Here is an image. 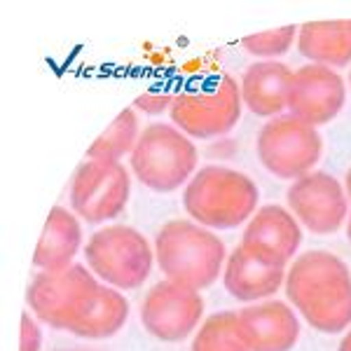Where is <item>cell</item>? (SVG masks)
Here are the masks:
<instances>
[{"mask_svg": "<svg viewBox=\"0 0 351 351\" xmlns=\"http://www.w3.org/2000/svg\"><path fill=\"white\" fill-rule=\"evenodd\" d=\"M337 351H351V330L344 335V339L339 342V349Z\"/></svg>", "mask_w": 351, "mask_h": 351, "instance_id": "d4e9b609", "label": "cell"}, {"mask_svg": "<svg viewBox=\"0 0 351 351\" xmlns=\"http://www.w3.org/2000/svg\"><path fill=\"white\" fill-rule=\"evenodd\" d=\"M204 314V298L195 288L173 281H160L141 304V324L145 332L162 342H180L195 332Z\"/></svg>", "mask_w": 351, "mask_h": 351, "instance_id": "30bf717a", "label": "cell"}, {"mask_svg": "<svg viewBox=\"0 0 351 351\" xmlns=\"http://www.w3.org/2000/svg\"><path fill=\"white\" fill-rule=\"evenodd\" d=\"M223 284L232 298L241 302H258L279 293V288L286 284V267L260 263L241 246H237L225 260Z\"/></svg>", "mask_w": 351, "mask_h": 351, "instance_id": "2e32d148", "label": "cell"}, {"mask_svg": "<svg viewBox=\"0 0 351 351\" xmlns=\"http://www.w3.org/2000/svg\"><path fill=\"white\" fill-rule=\"evenodd\" d=\"M82 243V230L77 218L68 208L54 206L47 216L45 230L33 253V265L45 269H66L73 265Z\"/></svg>", "mask_w": 351, "mask_h": 351, "instance_id": "e0dca14e", "label": "cell"}, {"mask_svg": "<svg viewBox=\"0 0 351 351\" xmlns=\"http://www.w3.org/2000/svg\"><path fill=\"white\" fill-rule=\"evenodd\" d=\"M129 316V302L117 288L101 286L92 309L73 326V335L84 339H108L122 330Z\"/></svg>", "mask_w": 351, "mask_h": 351, "instance_id": "d6986e66", "label": "cell"}, {"mask_svg": "<svg viewBox=\"0 0 351 351\" xmlns=\"http://www.w3.org/2000/svg\"><path fill=\"white\" fill-rule=\"evenodd\" d=\"M99 279L82 265L66 269H45L31 281L26 302L33 314L56 330H73V326L92 309L99 295Z\"/></svg>", "mask_w": 351, "mask_h": 351, "instance_id": "5b68a950", "label": "cell"}, {"mask_svg": "<svg viewBox=\"0 0 351 351\" xmlns=\"http://www.w3.org/2000/svg\"><path fill=\"white\" fill-rule=\"evenodd\" d=\"M298 49L316 66L351 64V31L347 21H307L298 31Z\"/></svg>", "mask_w": 351, "mask_h": 351, "instance_id": "ac0fdd59", "label": "cell"}, {"mask_svg": "<svg viewBox=\"0 0 351 351\" xmlns=\"http://www.w3.org/2000/svg\"><path fill=\"white\" fill-rule=\"evenodd\" d=\"M176 94L169 92H145L141 96H136L134 108H138L145 115H162L164 110H171Z\"/></svg>", "mask_w": 351, "mask_h": 351, "instance_id": "603a6c76", "label": "cell"}, {"mask_svg": "<svg viewBox=\"0 0 351 351\" xmlns=\"http://www.w3.org/2000/svg\"><path fill=\"white\" fill-rule=\"evenodd\" d=\"M132 178L120 162L87 160L71 180V206L92 225L117 218L127 208Z\"/></svg>", "mask_w": 351, "mask_h": 351, "instance_id": "9c48e42d", "label": "cell"}, {"mask_svg": "<svg viewBox=\"0 0 351 351\" xmlns=\"http://www.w3.org/2000/svg\"><path fill=\"white\" fill-rule=\"evenodd\" d=\"M89 269L106 286L132 291L145 284L152 269V253L148 239L129 225H108L92 234L84 246Z\"/></svg>", "mask_w": 351, "mask_h": 351, "instance_id": "8992f818", "label": "cell"}, {"mask_svg": "<svg viewBox=\"0 0 351 351\" xmlns=\"http://www.w3.org/2000/svg\"><path fill=\"white\" fill-rule=\"evenodd\" d=\"M291 213L314 234H332L349 218L347 190L330 173L311 171L288 188Z\"/></svg>", "mask_w": 351, "mask_h": 351, "instance_id": "8fae6325", "label": "cell"}, {"mask_svg": "<svg viewBox=\"0 0 351 351\" xmlns=\"http://www.w3.org/2000/svg\"><path fill=\"white\" fill-rule=\"evenodd\" d=\"M138 136H141L138 117H136V112L132 108H124L106 127V132L89 145L87 160L120 162V157H124L127 152H134L136 143H138Z\"/></svg>", "mask_w": 351, "mask_h": 351, "instance_id": "ffe728a7", "label": "cell"}, {"mask_svg": "<svg viewBox=\"0 0 351 351\" xmlns=\"http://www.w3.org/2000/svg\"><path fill=\"white\" fill-rule=\"evenodd\" d=\"M43 349V332L40 326L33 321L31 314L21 316V342L19 351H40Z\"/></svg>", "mask_w": 351, "mask_h": 351, "instance_id": "cb8c5ba5", "label": "cell"}, {"mask_svg": "<svg viewBox=\"0 0 351 351\" xmlns=\"http://www.w3.org/2000/svg\"><path fill=\"white\" fill-rule=\"evenodd\" d=\"M347 87L337 71L326 66H302L293 73L291 92H288V110L298 120L321 127L332 122L344 108Z\"/></svg>", "mask_w": 351, "mask_h": 351, "instance_id": "7c38bea8", "label": "cell"}, {"mask_svg": "<svg viewBox=\"0 0 351 351\" xmlns=\"http://www.w3.org/2000/svg\"><path fill=\"white\" fill-rule=\"evenodd\" d=\"M286 295L307 324L319 332L351 326V269L330 251H307L286 271Z\"/></svg>", "mask_w": 351, "mask_h": 351, "instance_id": "6da1fadb", "label": "cell"}, {"mask_svg": "<svg viewBox=\"0 0 351 351\" xmlns=\"http://www.w3.org/2000/svg\"><path fill=\"white\" fill-rule=\"evenodd\" d=\"M260 164L276 178L298 180L314 171L324 152V138L319 129L298 120L295 115H279L258 134Z\"/></svg>", "mask_w": 351, "mask_h": 351, "instance_id": "52a82bcc", "label": "cell"}, {"mask_svg": "<svg viewBox=\"0 0 351 351\" xmlns=\"http://www.w3.org/2000/svg\"><path fill=\"white\" fill-rule=\"evenodd\" d=\"M237 321L251 351H291L300 339L295 311L279 300L251 304L237 314Z\"/></svg>", "mask_w": 351, "mask_h": 351, "instance_id": "5bb4252c", "label": "cell"}, {"mask_svg": "<svg viewBox=\"0 0 351 351\" xmlns=\"http://www.w3.org/2000/svg\"><path fill=\"white\" fill-rule=\"evenodd\" d=\"M241 106V87L234 77L223 75L208 92L176 94L169 115L185 136L216 138L237 127Z\"/></svg>", "mask_w": 351, "mask_h": 351, "instance_id": "ba28073f", "label": "cell"}, {"mask_svg": "<svg viewBox=\"0 0 351 351\" xmlns=\"http://www.w3.org/2000/svg\"><path fill=\"white\" fill-rule=\"evenodd\" d=\"M197 148L178 127L155 122L145 127L132 152V171L145 188L173 192L190 183L197 169Z\"/></svg>", "mask_w": 351, "mask_h": 351, "instance_id": "277c9868", "label": "cell"}, {"mask_svg": "<svg viewBox=\"0 0 351 351\" xmlns=\"http://www.w3.org/2000/svg\"><path fill=\"white\" fill-rule=\"evenodd\" d=\"M293 71L281 61H258L243 71L241 101L253 115L279 117L288 108Z\"/></svg>", "mask_w": 351, "mask_h": 351, "instance_id": "9a60e30c", "label": "cell"}, {"mask_svg": "<svg viewBox=\"0 0 351 351\" xmlns=\"http://www.w3.org/2000/svg\"><path fill=\"white\" fill-rule=\"evenodd\" d=\"M347 237H349V241H351V216L347 218Z\"/></svg>", "mask_w": 351, "mask_h": 351, "instance_id": "4316f807", "label": "cell"}, {"mask_svg": "<svg viewBox=\"0 0 351 351\" xmlns=\"http://www.w3.org/2000/svg\"><path fill=\"white\" fill-rule=\"evenodd\" d=\"M190 351H251L239 330L234 311L208 316L195 335Z\"/></svg>", "mask_w": 351, "mask_h": 351, "instance_id": "44dd1931", "label": "cell"}, {"mask_svg": "<svg viewBox=\"0 0 351 351\" xmlns=\"http://www.w3.org/2000/svg\"><path fill=\"white\" fill-rule=\"evenodd\" d=\"M300 243H302V230L295 216L279 204H267L248 220L241 248L260 263L286 267L295 258Z\"/></svg>", "mask_w": 351, "mask_h": 351, "instance_id": "4fadbf2b", "label": "cell"}, {"mask_svg": "<svg viewBox=\"0 0 351 351\" xmlns=\"http://www.w3.org/2000/svg\"><path fill=\"white\" fill-rule=\"evenodd\" d=\"M155 258L167 281L202 291L216 284L228 251L208 228L190 220H171L157 232Z\"/></svg>", "mask_w": 351, "mask_h": 351, "instance_id": "3957f363", "label": "cell"}, {"mask_svg": "<svg viewBox=\"0 0 351 351\" xmlns=\"http://www.w3.org/2000/svg\"><path fill=\"white\" fill-rule=\"evenodd\" d=\"M349 84H351V71H349Z\"/></svg>", "mask_w": 351, "mask_h": 351, "instance_id": "83f0119b", "label": "cell"}, {"mask_svg": "<svg viewBox=\"0 0 351 351\" xmlns=\"http://www.w3.org/2000/svg\"><path fill=\"white\" fill-rule=\"evenodd\" d=\"M344 190H347V195L351 197V169L347 171V180H344Z\"/></svg>", "mask_w": 351, "mask_h": 351, "instance_id": "484cf974", "label": "cell"}, {"mask_svg": "<svg viewBox=\"0 0 351 351\" xmlns=\"http://www.w3.org/2000/svg\"><path fill=\"white\" fill-rule=\"evenodd\" d=\"M300 31L298 26H281L274 28V31H263V33H253V36H246L241 40V47L246 49L248 54L260 56V59H276V56H284L288 49L295 43V33Z\"/></svg>", "mask_w": 351, "mask_h": 351, "instance_id": "7402d4cb", "label": "cell"}, {"mask_svg": "<svg viewBox=\"0 0 351 351\" xmlns=\"http://www.w3.org/2000/svg\"><path fill=\"white\" fill-rule=\"evenodd\" d=\"M258 202V185L246 173L218 164L199 169L185 185L183 195L188 216L211 230L239 228L253 218Z\"/></svg>", "mask_w": 351, "mask_h": 351, "instance_id": "7a4b0ae2", "label": "cell"}, {"mask_svg": "<svg viewBox=\"0 0 351 351\" xmlns=\"http://www.w3.org/2000/svg\"><path fill=\"white\" fill-rule=\"evenodd\" d=\"M347 24H349V31H351V21H347Z\"/></svg>", "mask_w": 351, "mask_h": 351, "instance_id": "f1b7e54d", "label": "cell"}]
</instances>
